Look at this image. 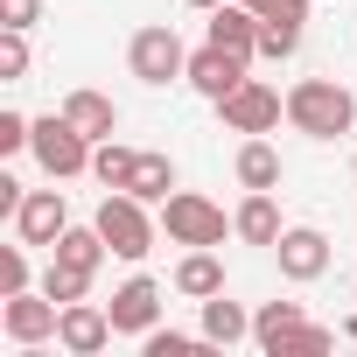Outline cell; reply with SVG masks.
<instances>
[{"mask_svg":"<svg viewBox=\"0 0 357 357\" xmlns=\"http://www.w3.org/2000/svg\"><path fill=\"white\" fill-rule=\"evenodd\" d=\"M287 126L308 133V140H343L357 126V91L336 84V77H301L287 91Z\"/></svg>","mask_w":357,"mask_h":357,"instance_id":"cell-1","label":"cell"},{"mask_svg":"<svg viewBox=\"0 0 357 357\" xmlns=\"http://www.w3.org/2000/svg\"><path fill=\"white\" fill-rule=\"evenodd\" d=\"M91 225L105 231L112 259H126V266H140V259L154 252V238H161V225L147 218V204H140L133 190H105V204H98V218H91Z\"/></svg>","mask_w":357,"mask_h":357,"instance_id":"cell-2","label":"cell"},{"mask_svg":"<svg viewBox=\"0 0 357 357\" xmlns=\"http://www.w3.org/2000/svg\"><path fill=\"white\" fill-rule=\"evenodd\" d=\"M91 133H77L63 112H50V119H36V133H29V154L43 161V175L50 183H70V175H91Z\"/></svg>","mask_w":357,"mask_h":357,"instance_id":"cell-3","label":"cell"},{"mask_svg":"<svg viewBox=\"0 0 357 357\" xmlns=\"http://www.w3.org/2000/svg\"><path fill=\"white\" fill-rule=\"evenodd\" d=\"M126 70L147 84V91H161V84H175V77H190V50H183V36L175 29H140L133 43H126Z\"/></svg>","mask_w":357,"mask_h":357,"instance_id":"cell-4","label":"cell"},{"mask_svg":"<svg viewBox=\"0 0 357 357\" xmlns=\"http://www.w3.org/2000/svg\"><path fill=\"white\" fill-rule=\"evenodd\" d=\"M161 231H168V245H225L231 218H225L211 197H197V190H175V197L161 204Z\"/></svg>","mask_w":357,"mask_h":357,"instance_id":"cell-5","label":"cell"},{"mask_svg":"<svg viewBox=\"0 0 357 357\" xmlns=\"http://www.w3.org/2000/svg\"><path fill=\"white\" fill-rule=\"evenodd\" d=\"M56 322H63V301H50L43 287L29 294H0V329H8V343H56Z\"/></svg>","mask_w":357,"mask_h":357,"instance_id":"cell-6","label":"cell"},{"mask_svg":"<svg viewBox=\"0 0 357 357\" xmlns=\"http://www.w3.org/2000/svg\"><path fill=\"white\" fill-rule=\"evenodd\" d=\"M218 112H225L231 133H273V126L287 119V98H280L266 77H245L231 98H218Z\"/></svg>","mask_w":357,"mask_h":357,"instance_id":"cell-7","label":"cell"},{"mask_svg":"<svg viewBox=\"0 0 357 357\" xmlns=\"http://www.w3.org/2000/svg\"><path fill=\"white\" fill-rule=\"evenodd\" d=\"M112 336H119V329H112V308H98L91 294H84V301H63V322H56V350H70V357H98Z\"/></svg>","mask_w":357,"mask_h":357,"instance_id":"cell-8","label":"cell"},{"mask_svg":"<svg viewBox=\"0 0 357 357\" xmlns=\"http://www.w3.org/2000/svg\"><path fill=\"white\" fill-rule=\"evenodd\" d=\"M245 70H252V56L204 43V50H190V77H183V84H197V91H204V98L218 105V98H231V91L245 84Z\"/></svg>","mask_w":357,"mask_h":357,"instance_id":"cell-9","label":"cell"},{"mask_svg":"<svg viewBox=\"0 0 357 357\" xmlns=\"http://www.w3.org/2000/svg\"><path fill=\"white\" fill-rule=\"evenodd\" d=\"M8 225H15L22 245H56V238L70 231V204H63V190H29Z\"/></svg>","mask_w":357,"mask_h":357,"instance_id":"cell-10","label":"cell"},{"mask_svg":"<svg viewBox=\"0 0 357 357\" xmlns=\"http://www.w3.org/2000/svg\"><path fill=\"white\" fill-rule=\"evenodd\" d=\"M273 259H280V280L308 287V280H322V273H329V238H322L315 225H287V231H280V245H273Z\"/></svg>","mask_w":357,"mask_h":357,"instance_id":"cell-11","label":"cell"},{"mask_svg":"<svg viewBox=\"0 0 357 357\" xmlns=\"http://www.w3.org/2000/svg\"><path fill=\"white\" fill-rule=\"evenodd\" d=\"M112 329L119 336H147V329H161V287L147 280V273H133L126 287H112Z\"/></svg>","mask_w":357,"mask_h":357,"instance_id":"cell-12","label":"cell"},{"mask_svg":"<svg viewBox=\"0 0 357 357\" xmlns=\"http://www.w3.org/2000/svg\"><path fill=\"white\" fill-rule=\"evenodd\" d=\"M175 294H183V301L225 294V259H218L211 245H183V259H175Z\"/></svg>","mask_w":357,"mask_h":357,"instance_id":"cell-13","label":"cell"},{"mask_svg":"<svg viewBox=\"0 0 357 357\" xmlns=\"http://www.w3.org/2000/svg\"><path fill=\"white\" fill-rule=\"evenodd\" d=\"M231 231H238L245 245H266V252H273V245H280V231H287V225H280L273 190H245V204L231 211Z\"/></svg>","mask_w":357,"mask_h":357,"instance_id":"cell-14","label":"cell"},{"mask_svg":"<svg viewBox=\"0 0 357 357\" xmlns=\"http://www.w3.org/2000/svg\"><path fill=\"white\" fill-rule=\"evenodd\" d=\"M218 50H238V56H259V15L245 8V0H225V8H211V36Z\"/></svg>","mask_w":357,"mask_h":357,"instance_id":"cell-15","label":"cell"},{"mask_svg":"<svg viewBox=\"0 0 357 357\" xmlns=\"http://www.w3.org/2000/svg\"><path fill=\"white\" fill-rule=\"evenodd\" d=\"M63 119H70L77 133H91V140H112V133H119V105H112L105 91H91V84H77V91L63 98Z\"/></svg>","mask_w":357,"mask_h":357,"instance_id":"cell-16","label":"cell"},{"mask_svg":"<svg viewBox=\"0 0 357 357\" xmlns=\"http://www.w3.org/2000/svg\"><path fill=\"white\" fill-rule=\"evenodd\" d=\"M252 336V315H245V301H225V294H211L204 301V343L211 350H231V343H245Z\"/></svg>","mask_w":357,"mask_h":357,"instance_id":"cell-17","label":"cell"},{"mask_svg":"<svg viewBox=\"0 0 357 357\" xmlns=\"http://www.w3.org/2000/svg\"><path fill=\"white\" fill-rule=\"evenodd\" d=\"M50 259H63V266H84V273H98L105 259H112V245H105V231L98 225H70L56 245H50Z\"/></svg>","mask_w":357,"mask_h":357,"instance_id":"cell-18","label":"cell"},{"mask_svg":"<svg viewBox=\"0 0 357 357\" xmlns=\"http://www.w3.org/2000/svg\"><path fill=\"white\" fill-rule=\"evenodd\" d=\"M238 183H245V190H280V147H273L266 133H245V147H238Z\"/></svg>","mask_w":357,"mask_h":357,"instance_id":"cell-19","label":"cell"},{"mask_svg":"<svg viewBox=\"0 0 357 357\" xmlns=\"http://www.w3.org/2000/svg\"><path fill=\"white\" fill-rule=\"evenodd\" d=\"M126 190H133L140 204H168V197H175V161H168V154H140Z\"/></svg>","mask_w":357,"mask_h":357,"instance_id":"cell-20","label":"cell"},{"mask_svg":"<svg viewBox=\"0 0 357 357\" xmlns=\"http://www.w3.org/2000/svg\"><path fill=\"white\" fill-rule=\"evenodd\" d=\"M133 161H140V147H119V140H98L91 147V175H98L105 190H126L133 183Z\"/></svg>","mask_w":357,"mask_h":357,"instance_id":"cell-21","label":"cell"},{"mask_svg":"<svg viewBox=\"0 0 357 357\" xmlns=\"http://www.w3.org/2000/svg\"><path fill=\"white\" fill-rule=\"evenodd\" d=\"M294 322H301V301H259V308H252V343H259V350H273Z\"/></svg>","mask_w":357,"mask_h":357,"instance_id":"cell-22","label":"cell"},{"mask_svg":"<svg viewBox=\"0 0 357 357\" xmlns=\"http://www.w3.org/2000/svg\"><path fill=\"white\" fill-rule=\"evenodd\" d=\"M322 350H336V329H322V322H308V315H301V322H294L266 357H322Z\"/></svg>","mask_w":357,"mask_h":357,"instance_id":"cell-23","label":"cell"},{"mask_svg":"<svg viewBox=\"0 0 357 357\" xmlns=\"http://www.w3.org/2000/svg\"><path fill=\"white\" fill-rule=\"evenodd\" d=\"M91 280H98V273H84V266H63V259H50V273H43V294H50V301H84V294H91Z\"/></svg>","mask_w":357,"mask_h":357,"instance_id":"cell-24","label":"cell"},{"mask_svg":"<svg viewBox=\"0 0 357 357\" xmlns=\"http://www.w3.org/2000/svg\"><path fill=\"white\" fill-rule=\"evenodd\" d=\"M0 77L8 84L29 77V29H0Z\"/></svg>","mask_w":357,"mask_h":357,"instance_id":"cell-25","label":"cell"},{"mask_svg":"<svg viewBox=\"0 0 357 357\" xmlns=\"http://www.w3.org/2000/svg\"><path fill=\"white\" fill-rule=\"evenodd\" d=\"M140 350H147V357H197V350H204V336H183V329H147V336H140Z\"/></svg>","mask_w":357,"mask_h":357,"instance_id":"cell-26","label":"cell"},{"mask_svg":"<svg viewBox=\"0 0 357 357\" xmlns=\"http://www.w3.org/2000/svg\"><path fill=\"white\" fill-rule=\"evenodd\" d=\"M301 50V29H280V22H259V56L266 63H287Z\"/></svg>","mask_w":357,"mask_h":357,"instance_id":"cell-27","label":"cell"},{"mask_svg":"<svg viewBox=\"0 0 357 357\" xmlns=\"http://www.w3.org/2000/svg\"><path fill=\"white\" fill-rule=\"evenodd\" d=\"M245 8H252L259 22H280V29H301V22H308V8H315V0H245Z\"/></svg>","mask_w":357,"mask_h":357,"instance_id":"cell-28","label":"cell"},{"mask_svg":"<svg viewBox=\"0 0 357 357\" xmlns=\"http://www.w3.org/2000/svg\"><path fill=\"white\" fill-rule=\"evenodd\" d=\"M29 287V245H8L0 252V294H22Z\"/></svg>","mask_w":357,"mask_h":357,"instance_id":"cell-29","label":"cell"},{"mask_svg":"<svg viewBox=\"0 0 357 357\" xmlns=\"http://www.w3.org/2000/svg\"><path fill=\"white\" fill-rule=\"evenodd\" d=\"M29 133H36V119H22V112H0V154H29Z\"/></svg>","mask_w":357,"mask_h":357,"instance_id":"cell-30","label":"cell"},{"mask_svg":"<svg viewBox=\"0 0 357 357\" xmlns=\"http://www.w3.org/2000/svg\"><path fill=\"white\" fill-rule=\"evenodd\" d=\"M43 22V0H0V29H36Z\"/></svg>","mask_w":357,"mask_h":357,"instance_id":"cell-31","label":"cell"},{"mask_svg":"<svg viewBox=\"0 0 357 357\" xmlns=\"http://www.w3.org/2000/svg\"><path fill=\"white\" fill-rule=\"evenodd\" d=\"M183 8H197V15H211V8H225V0H183Z\"/></svg>","mask_w":357,"mask_h":357,"instance_id":"cell-32","label":"cell"},{"mask_svg":"<svg viewBox=\"0 0 357 357\" xmlns=\"http://www.w3.org/2000/svg\"><path fill=\"white\" fill-rule=\"evenodd\" d=\"M350 168H357V154H350Z\"/></svg>","mask_w":357,"mask_h":357,"instance_id":"cell-33","label":"cell"}]
</instances>
